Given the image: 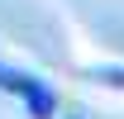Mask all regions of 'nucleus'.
I'll return each mask as SVG.
<instances>
[{"label":"nucleus","instance_id":"f257e3e1","mask_svg":"<svg viewBox=\"0 0 124 119\" xmlns=\"http://www.w3.org/2000/svg\"><path fill=\"white\" fill-rule=\"evenodd\" d=\"M5 86L15 90L24 105H29L33 119H53V114H57V95H53L38 76H29V72H10V76H5Z\"/></svg>","mask_w":124,"mask_h":119},{"label":"nucleus","instance_id":"f03ea898","mask_svg":"<svg viewBox=\"0 0 124 119\" xmlns=\"http://www.w3.org/2000/svg\"><path fill=\"white\" fill-rule=\"evenodd\" d=\"M95 76H105L110 86H124V72H119V67H95Z\"/></svg>","mask_w":124,"mask_h":119},{"label":"nucleus","instance_id":"7ed1b4c3","mask_svg":"<svg viewBox=\"0 0 124 119\" xmlns=\"http://www.w3.org/2000/svg\"><path fill=\"white\" fill-rule=\"evenodd\" d=\"M0 86H5V72H0Z\"/></svg>","mask_w":124,"mask_h":119}]
</instances>
